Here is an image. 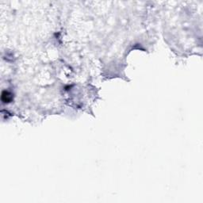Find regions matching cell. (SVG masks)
I'll return each instance as SVG.
<instances>
[{
  "label": "cell",
  "mask_w": 203,
  "mask_h": 203,
  "mask_svg": "<svg viewBox=\"0 0 203 203\" xmlns=\"http://www.w3.org/2000/svg\"><path fill=\"white\" fill-rule=\"evenodd\" d=\"M12 95L10 92H8V91H6V90H4V91H3V93H2L1 99H2V101H3V102H10L12 100Z\"/></svg>",
  "instance_id": "cell-1"
}]
</instances>
